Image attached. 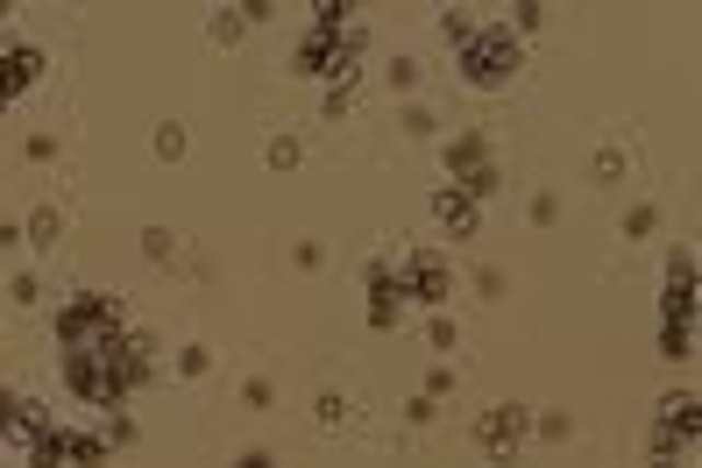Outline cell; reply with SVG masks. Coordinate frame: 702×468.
<instances>
[{
  "label": "cell",
  "instance_id": "cell-1",
  "mask_svg": "<svg viewBox=\"0 0 702 468\" xmlns=\"http://www.w3.org/2000/svg\"><path fill=\"white\" fill-rule=\"evenodd\" d=\"M454 71H461V85H475V93H504V85L526 71V43H518L504 22H483L454 50Z\"/></svg>",
  "mask_w": 702,
  "mask_h": 468
},
{
  "label": "cell",
  "instance_id": "cell-2",
  "mask_svg": "<svg viewBox=\"0 0 702 468\" xmlns=\"http://www.w3.org/2000/svg\"><path fill=\"white\" fill-rule=\"evenodd\" d=\"M128 312L114 292H71L65 306H57V349H93V341L122 334Z\"/></svg>",
  "mask_w": 702,
  "mask_h": 468
},
{
  "label": "cell",
  "instance_id": "cell-3",
  "mask_svg": "<svg viewBox=\"0 0 702 468\" xmlns=\"http://www.w3.org/2000/svg\"><path fill=\"white\" fill-rule=\"evenodd\" d=\"M398 298L405 306H454V263H447L440 249H412L398 255Z\"/></svg>",
  "mask_w": 702,
  "mask_h": 468
},
{
  "label": "cell",
  "instance_id": "cell-4",
  "mask_svg": "<svg viewBox=\"0 0 702 468\" xmlns=\"http://www.w3.org/2000/svg\"><path fill=\"white\" fill-rule=\"evenodd\" d=\"M526 433H532V412H526V404H490V412L475 419V447H483L490 461H511Z\"/></svg>",
  "mask_w": 702,
  "mask_h": 468
},
{
  "label": "cell",
  "instance_id": "cell-5",
  "mask_svg": "<svg viewBox=\"0 0 702 468\" xmlns=\"http://www.w3.org/2000/svg\"><path fill=\"white\" fill-rule=\"evenodd\" d=\"M695 433H702V390H695V384L667 390V398H660V433H653V441H667V447H681V455H689Z\"/></svg>",
  "mask_w": 702,
  "mask_h": 468
},
{
  "label": "cell",
  "instance_id": "cell-6",
  "mask_svg": "<svg viewBox=\"0 0 702 468\" xmlns=\"http://www.w3.org/2000/svg\"><path fill=\"white\" fill-rule=\"evenodd\" d=\"M341 36H348V28H306V36H298V50H291L298 79H326V65H334Z\"/></svg>",
  "mask_w": 702,
  "mask_h": 468
},
{
  "label": "cell",
  "instance_id": "cell-7",
  "mask_svg": "<svg viewBox=\"0 0 702 468\" xmlns=\"http://www.w3.org/2000/svg\"><path fill=\"white\" fill-rule=\"evenodd\" d=\"M36 79H43V50H28V43H22V50H0V107L22 100Z\"/></svg>",
  "mask_w": 702,
  "mask_h": 468
},
{
  "label": "cell",
  "instance_id": "cell-8",
  "mask_svg": "<svg viewBox=\"0 0 702 468\" xmlns=\"http://www.w3.org/2000/svg\"><path fill=\"white\" fill-rule=\"evenodd\" d=\"M433 220H440L454 241H475V228H483V214H475V199H461L454 185H440L433 192Z\"/></svg>",
  "mask_w": 702,
  "mask_h": 468
},
{
  "label": "cell",
  "instance_id": "cell-9",
  "mask_svg": "<svg viewBox=\"0 0 702 468\" xmlns=\"http://www.w3.org/2000/svg\"><path fill=\"white\" fill-rule=\"evenodd\" d=\"M483 163H490V135L483 128H461L454 142H447V185L469 178V171H483Z\"/></svg>",
  "mask_w": 702,
  "mask_h": 468
},
{
  "label": "cell",
  "instance_id": "cell-10",
  "mask_svg": "<svg viewBox=\"0 0 702 468\" xmlns=\"http://www.w3.org/2000/svg\"><path fill=\"white\" fill-rule=\"evenodd\" d=\"M57 235H65V214H57V206H36V214L22 220V241H28L36 255H50V249H57Z\"/></svg>",
  "mask_w": 702,
  "mask_h": 468
},
{
  "label": "cell",
  "instance_id": "cell-11",
  "mask_svg": "<svg viewBox=\"0 0 702 468\" xmlns=\"http://www.w3.org/2000/svg\"><path fill=\"white\" fill-rule=\"evenodd\" d=\"M398 320H405V298H398V284H369V327H377V334H391Z\"/></svg>",
  "mask_w": 702,
  "mask_h": 468
},
{
  "label": "cell",
  "instance_id": "cell-12",
  "mask_svg": "<svg viewBox=\"0 0 702 468\" xmlns=\"http://www.w3.org/2000/svg\"><path fill=\"white\" fill-rule=\"evenodd\" d=\"M65 455H71V468H107V433H65Z\"/></svg>",
  "mask_w": 702,
  "mask_h": 468
},
{
  "label": "cell",
  "instance_id": "cell-13",
  "mask_svg": "<svg viewBox=\"0 0 702 468\" xmlns=\"http://www.w3.org/2000/svg\"><path fill=\"white\" fill-rule=\"evenodd\" d=\"M242 8H214L206 14V43H214V50H234V43H242Z\"/></svg>",
  "mask_w": 702,
  "mask_h": 468
},
{
  "label": "cell",
  "instance_id": "cell-14",
  "mask_svg": "<svg viewBox=\"0 0 702 468\" xmlns=\"http://www.w3.org/2000/svg\"><path fill=\"white\" fill-rule=\"evenodd\" d=\"M433 28H440V36H447V50H461V43H469V36H475V28H483V22H475L469 8H440V14H433Z\"/></svg>",
  "mask_w": 702,
  "mask_h": 468
},
{
  "label": "cell",
  "instance_id": "cell-15",
  "mask_svg": "<svg viewBox=\"0 0 702 468\" xmlns=\"http://www.w3.org/2000/svg\"><path fill=\"white\" fill-rule=\"evenodd\" d=\"M695 284H667L660 292V320H681V327H695Z\"/></svg>",
  "mask_w": 702,
  "mask_h": 468
},
{
  "label": "cell",
  "instance_id": "cell-16",
  "mask_svg": "<svg viewBox=\"0 0 702 468\" xmlns=\"http://www.w3.org/2000/svg\"><path fill=\"white\" fill-rule=\"evenodd\" d=\"M71 455H65V426H50V433H36L28 441V468H65Z\"/></svg>",
  "mask_w": 702,
  "mask_h": 468
},
{
  "label": "cell",
  "instance_id": "cell-17",
  "mask_svg": "<svg viewBox=\"0 0 702 468\" xmlns=\"http://www.w3.org/2000/svg\"><path fill=\"white\" fill-rule=\"evenodd\" d=\"M660 355H667V362H695V327L660 320Z\"/></svg>",
  "mask_w": 702,
  "mask_h": 468
},
{
  "label": "cell",
  "instance_id": "cell-18",
  "mask_svg": "<svg viewBox=\"0 0 702 468\" xmlns=\"http://www.w3.org/2000/svg\"><path fill=\"white\" fill-rule=\"evenodd\" d=\"M454 192H461V199H475V206H483V199H490V192H504V171H497V163H483V171H469V178H454Z\"/></svg>",
  "mask_w": 702,
  "mask_h": 468
},
{
  "label": "cell",
  "instance_id": "cell-19",
  "mask_svg": "<svg viewBox=\"0 0 702 468\" xmlns=\"http://www.w3.org/2000/svg\"><path fill=\"white\" fill-rule=\"evenodd\" d=\"M177 376H185V384H199V376H214V349H206V341H185V349H177V362H171Z\"/></svg>",
  "mask_w": 702,
  "mask_h": 468
},
{
  "label": "cell",
  "instance_id": "cell-20",
  "mask_svg": "<svg viewBox=\"0 0 702 468\" xmlns=\"http://www.w3.org/2000/svg\"><path fill=\"white\" fill-rule=\"evenodd\" d=\"M185 142H192V135H185V121H157V135H149V149H157L163 163H177V157H185Z\"/></svg>",
  "mask_w": 702,
  "mask_h": 468
},
{
  "label": "cell",
  "instance_id": "cell-21",
  "mask_svg": "<svg viewBox=\"0 0 702 468\" xmlns=\"http://www.w3.org/2000/svg\"><path fill=\"white\" fill-rule=\"evenodd\" d=\"M177 249H185V241H177L171 228H142V255H149V263L171 270V263H177Z\"/></svg>",
  "mask_w": 702,
  "mask_h": 468
},
{
  "label": "cell",
  "instance_id": "cell-22",
  "mask_svg": "<svg viewBox=\"0 0 702 468\" xmlns=\"http://www.w3.org/2000/svg\"><path fill=\"white\" fill-rule=\"evenodd\" d=\"M426 341H433V355H454V349H461L454 312H433V320H426Z\"/></svg>",
  "mask_w": 702,
  "mask_h": 468
},
{
  "label": "cell",
  "instance_id": "cell-23",
  "mask_svg": "<svg viewBox=\"0 0 702 468\" xmlns=\"http://www.w3.org/2000/svg\"><path fill=\"white\" fill-rule=\"evenodd\" d=\"M312 419H320V433H341V426H348V419H355V404H348V398H334V390H326V398L312 404Z\"/></svg>",
  "mask_w": 702,
  "mask_h": 468
},
{
  "label": "cell",
  "instance_id": "cell-24",
  "mask_svg": "<svg viewBox=\"0 0 702 468\" xmlns=\"http://www.w3.org/2000/svg\"><path fill=\"white\" fill-rule=\"evenodd\" d=\"M504 28H511V36L526 43L532 28H546V8H540V0H518V8H511V22H504Z\"/></svg>",
  "mask_w": 702,
  "mask_h": 468
},
{
  "label": "cell",
  "instance_id": "cell-25",
  "mask_svg": "<svg viewBox=\"0 0 702 468\" xmlns=\"http://www.w3.org/2000/svg\"><path fill=\"white\" fill-rule=\"evenodd\" d=\"M298 157H306V149H298L291 135H271V142H263V163H271V171H298Z\"/></svg>",
  "mask_w": 702,
  "mask_h": 468
},
{
  "label": "cell",
  "instance_id": "cell-26",
  "mask_svg": "<svg viewBox=\"0 0 702 468\" xmlns=\"http://www.w3.org/2000/svg\"><path fill=\"white\" fill-rule=\"evenodd\" d=\"M100 419H107V447H136L142 441V426L128 419V404H122V412H100Z\"/></svg>",
  "mask_w": 702,
  "mask_h": 468
},
{
  "label": "cell",
  "instance_id": "cell-27",
  "mask_svg": "<svg viewBox=\"0 0 702 468\" xmlns=\"http://www.w3.org/2000/svg\"><path fill=\"white\" fill-rule=\"evenodd\" d=\"M532 433H540V441H575V419L567 412H532Z\"/></svg>",
  "mask_w": 702,
  "mask_h": 468
},
{
  "label": "cell",
  "instance_id": "cell-28",
  "mask_svg": "<svg viewBox=\"0 0 702 468\" xmlns=\"http://www.w3.org/2000/svg\"><path fill=\"white\" fill-rule=\"evenodd\" d=\"M618 178H624V149L603 142V149H596V185H618Z\"/></svg>",
  "mask_w": 702,
  "mask_h": 468
},
{
  "label": "cell",
  "instance_id": "cell-29",
  "mask_svg": "<svg viewBox=\"0 0 702 468\" xmlns=\"http://www.w3.org/2000/svg\"><path fill=\"white\" fill-rule=\"evenodd\" d=\"M242 404H249V412H271V404H277V384H271V376H249V384H242Z\"/></svg>",
  "mask_w": 702,
  "mask_h": 468
},
{
  "label": "cell",
  "instance_id": "cell-30",
  "mask_svg": "<svg viewBox=\"0 0 702 468\" xmlns=\"http://www.w3.org/2000/svg\"><path fill=\"white\" fill-rule=\"evenodd\" d=\"M348 22H355L348 0H320V8H312V28H348Z\"/></svg>",
  "mask_w": 702,
  "mask_h": 468
},
{
  "label": "cell",
  "instance_id": "cell-31",
  "mask_svg": "<svg viewBox=\"0 0 702 468\" xmlns=\"http://www.w3.org/2000/svg\"><path fill=\"white\" fill-rule=\"evenodd\" d=\"M419 79H426L419 57H391V85H398V93H419Z\"/></svg>",
  "mask_w": 702,
  "mask_h": 468
},
{
  "label": "cell",
  "instance_id": "cell-32",
  "mask_svg": "<svg viewBox=\"0 0 702 468\" xmlns=\"http://www.w3.org/2000/svg\"><path fill=\"white\" fill-rule=\"evenodd\" d=\"M526 214H532V228H554V220H561V192H532Z\"/></svg>",
  "mask_w": 702,
  "mask_h": 468
},
{
  "label": "cell",
  "instance_id": "cell-33",
  "mask_svg": "<svg viewBox=\"0 0 702 468\" xmlns=\"http://www.w3.org/2000/svg\"><path fill=\"white\" fill-rule=\"evenodd\" d=\"M447 390H454V362H433V369H426V390H419V398H433V404H440Z\"/></svg>",
  "mask_w": 702,
  "mask_h": 468
},
{
  "label": "cell",
  "instance_id": "cell-34",
  "mask_svg": "<svg viewBox=\"0 0 702 468\" xmlns=\"http://www.w3.org/2000/svg\"><path fill=\"white\" fill-rule=\"evenodd\" d=\"M653 228H660V206H632V214H624V235L632 241H646Z\"/></svg>",
  "mask_w": 702,
  "mask_h": 468
},
{
  "label": "cell",
  "instance_id": "cell-35",
  "mask_svg": "<svg viewBox=\"0 0 702 468\" xmlns=\"http://www.w3.org/2000/svg\"><path fill=\"white\" fill-rule=\"evenodd\" d=\"M667 284H695V249H667Z\"/></svg>",
  "mask_w": 702,
  "mask_h": 468
},
{
  "label": "cell",
  "instance_id": "cell-36",
  "mask_svg": "<svg viewBox=\"0 0 702 468\" xmlns=\"http://www.w3.org/2000/svg\"><path fill=\"white\" fill-rule=\"evenodd\" d=\"M8 298H14V306H36V298H43V284H36V270H22V277H14V284H8Z\"/></svg>",
  "mask_w": 702,
  "mask_h": 468
},
{
  "label": "cell",
  "instance_id": "cell-37",
  "mask_svg": "<svg viewBox=\"0 0 702 468\" xmlns=\"http://www.w3.org/2000/svg\"><path fill=\"white\" fill-rule=\"evenodd\" d=\"M291 263L298 270H320L326 263V241H291Z\"/></svg>",
  "mask_w": 702,
  "mask_h": 468
},
{
  "label": "cell",
  "instance_id": "cell-38",
  "mask_svg": "<svg viewBox=\"0 0 702 468\" xmlns=\"http://www.w3.org/2000/svg\"><path fill=\"white\" fill-rule=\"evenodd\" d=\"M433 419H440V404H433V398H412L405 404V426H433Z\"/></svg>",
  "mask_w": 702,
  "mask_h": 468
},
{
  "label": "cell",
  "instance_id": "cell-39",
  "mask_svg": "<svg viewBox=\"0 0 702 468\" xmlns=\"http://www.w3.org/2000/svg\"><path fill=\"white\" fill-rule=\"evenodd\" d=\"M228 468H277V455H271V447H249V455H234Z\"/></svg>",
  "mask_w": 702,
  "mask_h": 468
},
{
  "label": "cell",
  "instance_id": "cell-40",
  "mask_svg": "<svg viewBox=\"0 0 702 468\" xmlns=\"http://www.w3.org/2000/svg\"><path fill=\"white\" fill-rule=\"evenodd\" d=\"M653 468H681V447H667V441H653Z\"/></svg>",
  "mask_w": 702,
  "mask_h": 468
}]
</instances>
